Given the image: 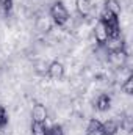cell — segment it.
Here are the masks:
<instances>
[{
	"label": "cell",
	"mask_w": 133,
	"mask_h": 135,
	"mask_svg": "<svg viewBox=\"0 0 133 135\" xmlns=\"http://www.w3.org/2000/svg\"><path fill=\"white\" fill-rule=\"evenodd\" d=\"M100 22L103 24V27H105V30H106L108 38L121 35V24H119V17H117L116 14H113L111 11L103 9V11H102V14H100Z\"/></svg>",
	"instance_id": "6da1fadb"
},
{
	"label": "cell",
	"mask_w": 133,
	"mask_h": 135,
	"mask_svg": "<svg viewBox=\"0 0 133 135\" xmlns=\"http://www.w3.org/2000/svg\"><path fill=\"white\" fill-rule=\"evenodd\" d=\"M49 14H50V17H52V21H53L57 25H60V27L66 25L67 22H69V19H70L69 9L66 8V5H64L63 2H60V0L52 3V6H50V9H49Z\"/></svg>",
	"instance_id": "7a4b0ae2"
},
{
	"label": "cell",
	"mask_w": 133,
	"mask_h": 135,
	"mask_svg": "<svg viewBox=\"0 0 133 135\" xmlns=\"http://www.w3.org/2000/svg\"><path fill=\"white\" fill-rule=\"evenodd\" d=\"M102 46H103V49L106 50V54H116V52H122V50H125L127 42H125V39H124L121 35H117V36L106 38V41H105Z\"/></svg>",
	"instance_id": "3957f363"
},
{
	"label": "cell",
	"mask_w": 133,
	"mask_h": 135,
	"mask_svg": "<svg viewBox=\"0 0 133 135\" xmlns=\"http://www.w3.org/2000/svg\"><path fill=\"white\" fill-rule=\"evenodd\" d=\"M45 74L50 79H53V80H61L64 77V66H63V63H60V61L49 63V68H47V72Z\"/></svg>",
	"instance_id": "277c9868"
},
{
	"label": "cell",
	"mask_w": 133,
	"mask_h": 135,
	"mask_svg": "<svg viewBox=\"0 0 133 135\" xmlns=\"http://www.w3.org/2000/svg\"><path fill=\"white\" fill-rule=\"evenodd\" d=\"M32 118H33V121H41V123H45L47 121L49 112H47V108H45L44 104H41V102L34 104L33 108H32Z\"/></svg>",
	"instance_id": "5b68a950"
},
{
	"label": "cell",
	"mask_w": 133,
	"mask_h": 135,
	"mask_svg": "<svg viewBox=\"0 0 133 135\" xmlns=\"http://www.w3.org/2000/svg\"><path fill=\"white\" fill-rule=\"evenodd\" d=\"M75 3H77V13L81 19H86L88 16H91L93 8H94L91 0H77Z\"/></svg>",
	"instance_id": "8992f818"
},
{
	"label": "cell",
	"mask_w": 133,
	"mask_h": 135,
	"mask_svg": "<svg viewBox=\"0 0 133 135\" xmlns=\"http://www.w3.org/2000/svg\"><path fill=\"white\" fill-rule=\"evenodd\" d=\"M93 36H94V39H96V42L102 46L105 41H106V38H108V35H106V30H105V27H103V24L102 22H97L96 25H94V30H93Z\"/></svg>",
	"instance_id": "52a82bcc"
},
{
	"label": "cell",
	"mask_w": 133,
	"mask_h": 135,
	"mask_svg": "<svg viewBox=\"0 0 133 135\" xmlns=\"http://www.w3.org/2000/svg\"><path fill=\"white\" fill-rule=\"evenodd\" d=\"M86 135H103V124L102 121L93 118L89 119L88 126H86Z\"/></svg>",
	"instance_id": "ba28073f"
},
{
	"label": "cell",
	"mask_w": 133,
	"mask_h": 135,
	"mask_svg": "<svg viewBox=\"0 0 133 135\" xmlns=\"http://www.w3.org/2000/svg\"><path fill=\"white\" fill-rule=\"evenodd\" d=\"M103 124V135H117L119 134V123L117 119L111 118V119H106Z\"/></svg>",
	"instance_id": "9c48e42d"
},
{
	"label": "cell",
	"mask_w": 133,
	"mask_h": 135,
	"mask_svg": "<svg viewBox=\"0 0 133 135\" xmlns=\"http://www.w3.org/2000/svg\"><path fill=\"white\" fill-rule=\"evenodd\" d=\"M110 107H111V96L102 93L99 98L96 99V108H97L99 112H106Z\"/></svg>",
	"instance_id": "30bf717a"
},
{
	"label": "cell",
	"mask_w": 133,
	"mask_h": 135,
	"mask_svg": "<svg viewBox=\"0 0 133 135\" xmlns=\"http://www.w3.org/2000/svg\"><path fill=\"white\" fill-rule=\"evenodd\" d=\"M34 28L41 33H45V32H50L52 30V25L49 22V19L45 16H38L36 21H34Z\"/></svg>",
	"instance_id": "8fae6325"
},
{
	"label": "cell",
	"mask_w": 133,
	"mask_h": 135,
	"mask_svg": "<svg viewBox=\"0 0 133 135\" xmlns=\"http://www.w3.org/2000/svg\"><path fill=\"white\" fill-rule=\"evenodd\" d=\"M103 9L111 11V13H113V14H116V16H119V14H121V11H122L121 3H119L117 0H105V6H103Z\"/></svg>",
	"instance_id": "7c38bea8"
},
{
	"label": "cell",
	"mask_w": 133,
	"mask_h": 135,
	"mask_svg": "<svg viewBox=\"0 0 133 135\" xmlns=\"http://www.w3.org/2000/svg\"><path fill=\"white\" fill-rule=\"evenodd\" d=\"M30 131H32V135H45V132H47V126H45V123L33 121L32 126H30Z\"/></svg>",
	"instance_id": "4fadbf2b"
},
{
	"label": "cell",
	"mask_w": 133,
	"mask_h": 135,
	"mask_svg": "<svg viewBox=\"0 0 133 135\" xmlns=\"http://www.w3.org/2000/svg\"><path fill=\"white\" fill-rule=\"evenodd\" d=\"M121 90H122L125 94H129V96L133 93V75L132 74H127L125 80H124L122 85H121Z\"/></svg>",
	"instance_id": "5bb4252c"
},
{
	"label": "cell",
	"mask_w": 133,
	"mask_h": 135,
	"mask_svg": "<svg viewBox=\"0 0 133 135\" xmlns=\"http://www.w3.org/2000/svg\"><path fill=\"white\" fill-rule=\"evenodd\" d=\"M47 68H49V63L45 61V60H38V61H34V71L38 72V74H45L47 72Z\"/></svg>",
	"instance_id": "9a60e30c"
},
{
	"label": "cell",
	"mask_w": 133,
	"mask_h": 135,
	"mask_svg": "<svg viewBox=\"0 0 133 135\" xmlns=\"http://www.w3.org/2000/svg\"><path fill=\"white\" fill-rule=\"evenodd\" d=\"M45 135H64V131H63V127H61V126L53 124L52 127H47Z\"/></svg>",
	"instance_id": "2e32d148"
},
{
	"label": "cell",
	"mask_w": 133,
	"mask_h": 135,
	"mask_svg": "<svg viewBox=\"0 0 133 135\" xmlns=\"http://www.w3.org/2000/svg\"><path fill=\"white\" fill-rule=\"evenodd\" d=\"M6 124H8V113H6V108L0 105V129L5 127Z\"/></svg>",
	"instance_id": "e0dca14e"
},
{
	"label": "cell",
	"mask_w": 133,
	"mask_h": 135,
	"mask_svg": "<svg viewBox=\"0 0 133 135\" xmlns=\"http://www.w3.org/2000/svg\"><path fill=\"white\" fill-rule=\"evenodd\" d=\"M0 6L6 13V16H8L11 13V9H13V0H0Z\"/></svg>",
	"instance_id": "ac0fdd59"
}]
</instances>
